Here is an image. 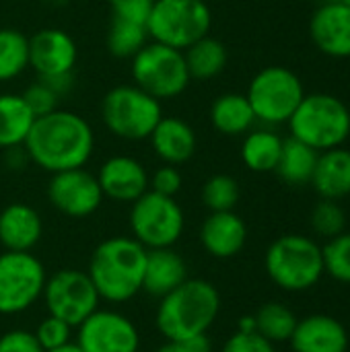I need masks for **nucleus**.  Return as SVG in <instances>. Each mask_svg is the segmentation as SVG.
<instances>
[{"label": "nucleus", "instance_id": "f704fd0d", "mask_svg": "<svg viewBox=\"0 0 350 352\" xmlns=\"http://www.w3.org/2000/svg\"><path fill=\"white\" fill-rule=\"evenodd\" d=\"M23 101L27 103V107L31 109V113L35 118H41V116H47L52 111H56L60 107V95L50 87L45 85L43 80H35L31 82L23 93H21Z\"/></svg>", "mask_w": 350, "mask_h": 352}, {"label": "nucleus", "instance_id": "4468645a", "mask_svg": "<svg viewBox=\"0 0 350 352\" xmlns=\"http://www.w3.org/2000/svg\"><path fill=\"white\" fill-rule=\"evenodd\" d=\"M76 330V344L85 352H138L140 349L134 322L113 309L93 311Z\"/></svg>", "mask_w": 350, "mask_h": 352}, {"label": "nucleus", "instance_id": "72a5a7b5", "mask_svg": "<svg viewBox=\"0 0 350 352\" xmlns=\"http://www.w3.org/2000/svg\"><path fill=\"white\" fill-rule=\"evenodd\" d=\"M311 229L322 239H332L347 229V212L338 200L322 198L311 210Z\"/></svg>", "mask_w": 350, "mask_h": 352}, {"label": "nucleus", "instance_id": "aec40b11", "mask_svg": "<svg viewBox=\"0 0 350 352\" xmlns=\"http://www.w3.org/2000/svg\"><path fill=\"white\" fill-rule=\"evenodd\" d=\"M149 140H151L155 155L167 165L188 163L198 148L196 130L186 120L175 118V116H165V113L155 126Z\"/></svg>", "mask_w": 350, "mask_h": 352}, {"label": "nucleus", "instance_id": "7c9ffc66", "mask_svg": "<svg viewBox=\"0 0 350 352\" xmlns=\"http://www.w3.org/2000/svg\"><path fill=\"white\" fill-rule=\"evenodd\" d=\"M254 320H256V332L266 340H270L272 344L289 342L297 326V316L278 301L264 303L254 314Z\"/></svg>", "mask_w": 350, "mask_h": 352}, {"label": "nucleus", "instance_id": "4c0bfd02", "mask_svg": "<svg viewBox=\"0 0 350 352\" xmlns=\"http://www.w3.org/2000/svg\"><path fill=\"white\" fill-rule=\"evenodd\" d=\"M221 352H276V349L258 332H235L227 338Z\"/></svg>", "mask_w": 350, "mask_h": 352}, {"label": "nucleus", "instance_id": "7ed1b4c3", "mask_svg": "<svg viewBox=\"0 0 350 352\" xmlns=\"http://www.w3.org/2000/svg\"><path fill=\"white\" fill-rule=\"evenodd\" d=\"M144 264L146 248L134 237H109L95 248L87 274L103 301L126 303L142 291Z\"/></svg>", "mask_w": 350, "mask_h": 352}, {"label": "nucleus", "instance_id": "37998d69", "mask_svg": "<svg viewBox=\"0 0 350 352\" xmlns=\"http://www.w3.org/2000/svg\"><path fill=\"white\" fill-rule=\"evenodd\" d=\"M237 332H256V320L254 316H243L237 324Z\"/></svg>", "mask_w": 350, "mask_h": 352}, {"label": "nucleus", "instance_id": "f03ea898", "mask_svg": "<svg viewBox=\"0 0 350 352\" xmlns=\"http://www.w3.org/2000/svg\"><path fill=\"white\" fill-rule=\"evenodd\" d=\"M221 311L217 287L202 278H188L169 295L159 299L157 330L165 340L182 342L206 334Z\"/></svg>", "mask_w": 350, "mask_h": 352}, {"label": "nucleus", "instance_id": "f3484780", "mask_svg": "<svg viewBox=\"0 0 350 352\" xmlns=\"http://www.w3.org/2000/svg\"><path fill=\"white\" fill-rule=\"evenodd\" d=\"M316 47L330 58H350V6L340 0L322 4L309 19Z\"/></svg>", "mask_w": 350, "mask_h": 352}, {"label": "nucleus", "instance_id": "49530a36", "mask_svg": "<svg viewBox=\"0 0 350 352\" xmlns=\"http://www.w3.org/2000/svg\"><path fill=\"white\" fill-rule=\"evenodd\" d=\"M340 2H344L347 6H350V0H340Z\"/></svg>", "mask_w": 350, "mask_h": 352}, {"label": "nucleus", "instance_id": "a19ab883", "mask_svg": "<svg viewBox=\"0 0 350 352\" xmlns=\"http://www.w3.org/2000/svg\"><path fill=\"white\" fill-rule=\"evenodd\" d=\"M4 161L10 169H25L31 159L25 151V146H10V148H4Z\"/></svg>", "mask_w": 350, "mask_h": 352}, {"label": "nucleus", "instance_id": "2eb2a0df", "mask_svg": "<svg viewBox=\"0 0 350 352\" xmlns=\"http://www.w3.org/2000/svg\"><path fill=\"white\" fill-rule=\"evenodd\" d=\"M78 60L76 41L58 27H45L29 37V68L37 78H50L74 72Z\"/></svg>", "mask_w": 350, "mask_h": 352}, {"label": "nucleus", "instance_id": "f8f14e48", "mask_svg": "<svg viewBox=\"0 0 350 352\" xmlns=\"http://www.w3.org/2000/svg\"><path fill=\"white\" fill-rule=\"evenodd\" d=\"M45 268L31 252L0 254V316L27 311L41 299Z\"/></svg>", "mask_w": 350, "mask_h": 352}, {"label": "nucleus", "instance_id": "5701e85b", "mask_svg": "<svg viewBox=\"0 0 350 352\" xmlns=\"http://www.w3.org/2000/svg\"><path fill=\"white\" fill-rule=\"evenodd\" d=\"M320 198L342 200L350 196V151L344 146L322 151L311 177Z\"/></svg>", "mask_w": 350, "mask_h": 352}, {"label": "nucleus", "instance_id": "ddd939ff", "mask_svg": "<svg viewBox=\"0 0 350 352\" xmlns=\"http://www.w3.org/2000/svg\"><path fill=\"white\" fill-rule=\"evenodd\" d=\"M103 192L97 175L85 167H74L66 171L52 173L47 182L50 204L70 219H87L99 210L103 202Z\"/></svg>", "mask_w": 350, "mask_h": 352}, {"label": "nucleus", "instance_id": "58836bf2", "mask_svg": "<svg viewBox=\"0 0 350 352\" xmlns=\"http://www.w3.org/2000/svg\"><path fill=\"white\" fill-rule=\"evenodd\" d=\"M111 16L118 19H128L146 25V19L153 10L155 0H107Z\"/></svg>", "mask_w": 350, "mask_h": 352}, {"label": "nucleus", "instance_id": "0eeeda50", "mask_svg": "<svg viewBox=\"0 0 350 352\" xmlns=\"http://www.w3.org/2000/svg\"><path fill=\"white\" fill-rule=\"evenodd\" d=\"M212 12L204 0H155L146 19L153 41L175 50H186L210 33Z\"/></svg>", "mask_w": 350, "mask_h": 352}, {"label": "nucleus", "instance_id": "c85d7f7f", "mask_svg": "<svg viewBox=\"0 0 350 352\" xmlns=\"http://www.w3.org/2000/svg\"><path fill=\"white\" fill-rule=\"evenodd\" d=\"M149 41H151V37H149L146 25L136 23V21H128V19L111 16L109 27H107V35H105V45L113 58L132 60Z\"/></svg>", "mask_w": 350, "mask_h": 352}, {"label": "nucleus", "instance_id": "412c9836", "mask_svg": "<svg viewBox=\"0 0 350 352\" xmlns=\"http://www.w3.org/2000/svg\"><path fill=\"white\" fill-rule=\"evenodd\" d=\"M41 235L43 223L33 206L12 202L0 210V245L4 252H31Z\"/></svg>", "mask_w": 350, "mask_h": 352}, {"label": "nucleus", "instance_id": "a211bd4d", "mask_svg": "<svg viewBox=\"0 0 350 352\" xmlns=\"http://www.w3.org/2000/svg\"><path fill=\"white\" fill-rule=\"evenodd\" d=\"M295 352H347L350 338L344 324L328 314H311L297 320L291 336Z\"/></svg>", "mask_w": 350, "mask_h": 352}, {"label": "nucleus", "instance_id": "bb28decb", "mask_svg": "<svg viewBox=\"0 0 350 352\" xmlns=\"http://www.w3.org/2000/svg\"><path fill=\"white\" fill-rule=\"evenodd\" d=\"M35 122V116L21 93H0V148L21 146Z\"/></svg>", "mask_w": 350, "mask_h": 352}, {"label": "nucleus", "instance_id": "f257e3e1", "mask_svg": "<svg viewBox=\"0 0 350 352\" xmlns=\"http://www.w3.org/2000/svg\"><path fill=\"white\" fill-rule=\"evenodd\" d=\"M23 146L33 165L58 173L89 163L95 151V132L83 116L58 107L35 118Z\"/></svg>", "mask_w": 350, "mask_h": 352}, {"label": "nucleus", "instance_id": "473e14b6", "mask_svg": "<svg viewBox=\"0 0 350 352\" xmlns=\"http://www.w3.org/2000/svg\"><path fill=\"white\" fill-rule=\"evenodd\" d=\"M324 256V272L338 280L350 285V233H340L326 241L322 248Z\"/></svg>", "mask_w": 350, "mask_h": 352}, {"label": "nucleus", "instance_id": "79ce46f5", "mask_svg": "<svg viewBox=\"0 0 350 352\" xmlns=\"http://www.w3.org/2000/svg\"><path fill=\"white\" fill-rule=\"evenodd\" d=\"M182 346H184L186 352H212V342H210V338L206 334L182 340Z\"/></svg>", "mask_w": 350, "mask_h": 352}, {"label": "nucleus", "instance_id": "ea45409f", "mask_svg": "<svg viewBox=\"0 0 350 352\" xmlns=\"http://www.w3.org/2000/svg\"><path fill=\"white\" fill-rule=\"evenodd\" d=\"M0 352H43L33 332L10 330L0 336Z\"/></svg>", "mask_w": 350, "mask_h": 352}, {"label": "nucleus", "instance_id": "6e6552de", "mask_svg": "<svg viewBox=\"0 0 350 352\" xmlns=\"http://www.w3.org/2000/svg\"><path fill=\"white\" fill-rule=\"evenodd\" d=\"M130 62L134 85L161 103L179 97L192 82L184 52L165 43L151 39Z\"/></svg>", "mask_w": 350, "mask_h": 352}, {"label": "nucleus", "instance_id": "423d86ee", "mask_svg": "<svg viewBox=\"0 0 350 352\" xmlns=\"http://www.w3.org/2000/svg\"><path fill=\"white\" fill-rule=\"evenodd\" d=\"M99 111L107 132L122 140H146L163 118L161 101L134 82L111 87L103 95Z\"/></svg>", "mask_w": 350, "mask_h": 352}, {"label": "nucleus", "instance_id": "9b49d317", "mask_svg": "<svg viewBox=\"0 0 350 352\" xmlns=\"http://www.w3.org/2000/svg\"><path fill=\"white\" fill-rule=\"evenodd\" d=\"M41 299L47 314L66 322L70 328H78L93 311L99 309V293L87 272L76 268H64L45 278Z\"/></svg>", "mask_w": 350, "mask_h": 352}, {"label": "nucleus", "instance_id": "a878e982", "mask_svg": "<svg viewBox=\"0 0 350 352\" xmlns=\"http://www.w3.org/2000/svg\"><path fill=\"white\" fill-rule=\"evenodd\" d=\"M318 157L320 153L316 148L289 136L283 140V151H281L278 165L274 171L289 186H305V184H311Z\"/></svg>", "mask_w": 350, "mask_h": 352}, {"label": "nucleus", "instance_id": "393cba45", "mask_svg": "<svg viewBox=\"0 0 350 352\" xmlns=\"http://www.w3.org/2000/svg\"><path fill=\"white\" fill-rule=\"evenodd\" d=\"M184 60L192 80H212L227 68L229 52L221 39L208 33L184 50Z\"/></svg>", "mask_w": 350, "mask_h": 352}, {"label": "nucleus", "instance_id": "c03bdc74", "mask_svg": "<svg viewBox=\"0 0 350 352\" xmlns=\"http://www.w3.org/2000/svg\"><path fill=\"white\" fill-rule=\"evenodd\" d=\"M155 352H186V351H184L182 342H171V340H167L163 346H159Z\"/></svg>", "mask_w": 350, "mask_h": 352}, {"label": "nucleus", "instance_id": "1a4fd4ad", "mask_svg": "<svg viewBox=\"0 0 350 352\" xmlns=\"http://www.w3.org/2000/svg\"><path fill=\"white\" fill-rule=\"evenodd\" d=\"M245 97L258 122L287 124L305 97V89L291 68L266 66L250 80Z\"/></svg>", "mask_w": 350, "mask_h": 352}, {"label": "nucleus", "instance_id": "dca6fc26", "mask_svg": "<svg viewBox=\"0 0 350 352\" xmlns=\"http://www.w3.org/2000/svg\"><path fill=\"white\" fill-rule=\"evenodd\" d=\"M105 198L116 202L132 204L144 192H149V171L146 167L128 155H113L105 159L95 173Z\"/></svg>", "mask_w": 350, "mask_h": 352}, {"label": "nucleus", "instance_id": "e433bc0d", "mask_svg": "<svg viewBox=\"0 0 350 352\" xmlns=\"http://www.w3.org/2000/svg\"><path fill=\"white\" fill-rule=\"evenodd\" d=\"M184 186V177H182V171L177 169V165H161L149 179V190L155 192V194H161V196H169V198H175L179 194Z\"/></svg>", "mask_w": 350, "mask_h": 352}, {"label": "nucleus", "instance_id": "2f4dec72", "mask_svg": "<svg viewBox=\"0 0 350 352\" xmlns=\"http://www.w3.org/2000/svg\"><path fill=\"white\" fill-rule=\"evenodd\" d=\"M200 196H202V204L210 212H225V210H235L241 198V190L233 175L215 173L204 182Z\"/></svg>", "mask_w": 350, "mask_h": 352}, {"label": "nucleus", "instance_id": "c9c22d12", "mask_svg": "<svg viewBox=\"0 0 350 352\" xmlns=\"http://www.w3.org/2000/svg\"><path fill=\"white\" fill-rule=\"evenodd\" d=\"M70 330L72 328L66 322H62V320H58V318L47 314V318H43L39 322V326H37V330L33 334H35L39 346L45 352L70 342Z\"/></svg>", "mask_w": 350, "mask_h": 352}, {"label": "nucleus", "instance_id": "cd10ccee", "mask_svg": "<svg viewBox=\"0 0 350 352\" xmlns=\"http://www.w3.org/2000/svg\"><path fill=\"white\" fill-rule=\"evenodd\" d=\"M283 138L270 130H250L241 142V161L254 173H270L278 165Z\"/></svg>", "mask_w": 350, "mask_h": 352}, {"label": "nucleus", "instance_id": "b1692460", "mask_svg": "<svg viewBox=\"0 0 350 352\" xmlns=\"http://www.w3.org/2000/svg\"><path fill=\"white\" fill-rule=\"evenodd\" d=\"M212 128L223 136H241L248 134L256 120V113L241 93H223L210 103L208 111Z\"/></svg>", "mask_w": 350, "mask_h": 352}, {"label": "nucleus", "instance_id": "4be33fe9", "mask_svg": "<svg viewBox=\"0 0 350 352\" xmlns=\"http://www.w3.org/2000/svg\"><path fill=\"white\" fill-rule=\"evenodd\" d=\"M186 280L188 264L173 248L146 250V264L142 276V291L146 295L163 299Z\"/></svg>", "mask_w": 350, "mask_h": 352}, {"label": "nucleus", "instance_id": "20e7f679", "mask_svg": "<svg viewBox=\"0 0 350 352\" xmlns=\"http://www.w3.org/2000/svg\"><path fill=\"white\" fill-rule=\"evenodd\" d=\"M270 280L289 293H303L316 287L324 272L322 248L305 235H283L274 239L264 256Z\"/></svg>", "mask_w": 350, "mask_h": 352}, {"label": "nucleus", "instance_id": "a18cd8bd", "mask_svg": "<svg viewBox=\"0 0 350 352\" xmlns=\"http://www.w3.org/2000/svg\"><path fill=\"white\" fill-rule=\"evenodd\" d=\"M45 352H85L78 344H76V340L72 342H66V344H62V346H58V349H52V351H45Z\"/></svg>", "mask_w": 350, "mask_h": 352}, {"label": "nucleus", "instance_id": "9d476101", "mask_svg": "<svg viewBox=\"0 0 350 352\" xmlns=\"http://www.w3.org/2000/svg\"><path fill=\"white\" fill-rule=\"evenodd\" d=\"M186 217L175 198L144 192L130 208L132 237L146 250L173 248L184 233Z\"/></svg>", "mask_w": 350, "mask_h": 352}, {"label": "nucleus", "instance_id": "c756f323", "mask_svg": "<svg viewBox=\"0 0 350 352\" xmlns=\"http://www.w3.org/2000/svg\"><path fill=\"white\" fill-rule=\"evenodd\" d=\"M29 68V37L12 27H0V82L19 78Z\"/></svg>", "mask_w": 350, "mask_h": 352}, {"label": "nucleus", "instance_id": "6ab92c4d", "mask_svg": "<svg viewBox=\"0 0 350 352\" xmlns=\"http://www.w3.org/2000/svg\"><path fill=\"white\" fill-rule=\"evenodd\" d=\"M200 243L217 260L237 256L248 243V225L235 210L210 212L200 227Z\"/></svg>", "mask_w": 350, "mask_h": 352}, {"label": "nucleus", "instance_id": "39448f33", "mask_svg": "<svg viewBox=\"0 0 350 352\" xmlns=\"http://www.w3.org/2000/svg\"><path fill=\"white\" fill-rule=\"evenodd\" d=\"M291 136L318 153L342 146L350 136V109L330 93L305 95L287 122Z\"/></svg>", "mask_w": 350, "mask_h": 352}]
</instances>
